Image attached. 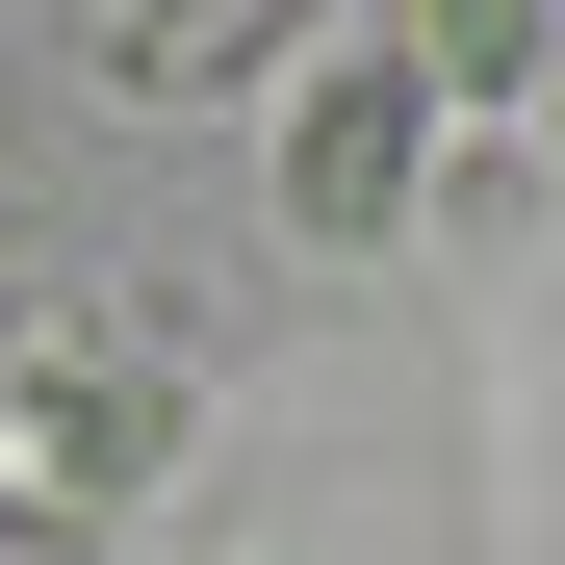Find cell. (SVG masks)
I'll use <instances>...</instances> for the list:
<instances>
[{
    "label": "cell",
    "mask_w": 565,
    "mask_h": 565,
    "mask_svg": "<svg viewBox=\"0 0 565 565\" xmlns=\"http://www.w3.org/2000/svg\"><path fill=\"white\" fill-rule=\"evenodd\" d=\"M206 52H257V0H104V77H206Z\"/></svg>",
    "instance_id": "3957f363"
},
{
    "label": "cell",
    "mask_w": 565,
    "mask_h": 565,
    "mask_svg": "<svg viewBox=\"0 0 565 565\" xmlns=\"http://www.w3.org/2000/svg\"><path fill=\"white\" fill-rule=\"evenodd\" d=\"M180 437H206V386L154 309H104V282L0 309V540H129L180 489Z\"/></svg>",
    "instance_id": "6da1fadb"
},
{
    "label": "cell",
    "mask_w": 565,
    "mask_h": 565,
    "mask_svg": "<svg viewBox=\"0 0 565 565\" xmlns=\"http://www.w3.org/2000/svg\"><path fill=\"white\" fill-rule=\"evenodd\" d=\"M282 232H309V257H386L412 232V180H437V52L412 26H309V52H282Z\"/></svg>",
    "instance_id": "7a4b0ae2"
}]
</instances>
